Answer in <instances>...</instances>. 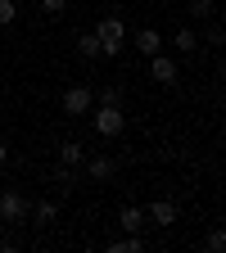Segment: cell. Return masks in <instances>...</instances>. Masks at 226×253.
Masks as SVG:
<instances>
[{"instance_id": "ba28073f", "label": "cell", "mask_w": 226, "mask_h": 253, "mask_svg": "<svg viewBox=\"0 0 226 253\" xmlns=\"http://www.w3.org/2000/svg\"><path fill=\"white\" fill-rule=\"evenodd\" d=\"M136 50H140V54H158V50H163V37H158L154 27H140V32H136Z\"/></svg>"}, {"instance_id": "4fadbf2b", "label": "cell", "mask_w": 226, "mask_h": 253, "mask_svg": "<svg viewBox=\"0 0 226 253\" xmlns=\"http://www.w3.org/2000/svg\"><path fill=\"white\" fill-rule=\"evenodd\" d=\"M145 226V212L140 208H122V231H140Z\"/></svg>"}, {"instance_id": "9a60e30c", "label": "cell", "mask_w": 226, "mask_h": 253, "mask_svg": "<svg viewBox=\"0 0 226 253\" xmlns=\"http://www.w3.org/2000/svg\"><path fill=\"white\" fill-rule=\"evenodd\" d=\"M14 18H18V5H14V0H0V27L14 23Z\"/></svg>"}, {"instance_id": "6da1fadb", "label": "cell", "mask_w": 226, "mask_h": 253, "mask_svg": "<svg viewBox=\"0 0 226 253\" xmlns=\"http://www.w3.org/2000/svg\"><path fill=\"white\" fill-rule=\"evenodd\" d=\"M90 122H95V131H100L104 140H113V136H122V126H127V113H122V104H100Z\"/></svg>"}, {"instance_id": "d6986e66", "label": "cell", "mask_w": 226, "mask_h": 253, "mask_svg": "<svg viewBox=\"0 0 226 253\" xmlns=\"http://www.w3.org/2000/svg\"><path fill=\"white\" fill-rule=\"evenodd\" d=\"M5 163H9V145L0 140V168H5Z\"/></svg>"}, {"instance_id": "9c48e42d", "label": "cell", "mask_w": 226, "mask_h": 253, "mask_svg": "<svg viewBox=\"0 0 226 253\" xmlns=\"http://www.w3.org/2000/svg\"><path fill=\"white\" fill-rule=\"evenodd\" d=\"M82 158H86V149H82L77 140H63V145H59V163H63V168H82Z\"/></svg>"}, {"instance_id": "5bb4252c", "label": "cell", "mask_w": 226, "mask_h": 253, "mask_svg": "<svg viewBox=\"0 0 226 253\" xmlns=\"http://www.w3.org/2000/svg\"><path fill=\"white\" fill-rule=\"evenodd\" d=\"M100 104H122V86H118V82L100 90Z\"/></svg>"}, {"instance_id": "8fae6325", "label": "cell", "mask_w": 226, "mask_h": 253, "mask_svg": "<svg viewBox=\"0 0 226 253\" xmlns=\"http://www.w3.org/2000/svg\"><path fill=\"white\" fill-rule=\"evenodd\" d=\"M77 54H82V59H100V37H95V32H86V37L77 41Z\"/></svg>"}, {"instance_id": "3957f363", "label": "cell", "mask_w": 226, "mask_h": 253, "mask_svg": "<svg viewBox=\"0 0 226 253\" xmlns=\"http://www.w3.org/2000/svg\"><path fill=\"white\" fill-rule=\"evenodd\" d=\"M32 204L18 195V190H0V221H27Z\"/></svg>"}, {"instance_id": "2e32d148", "label": "cell", "mask_w": 226, "mask_h": 253, "mask_svg": "<svg viewBox=\"0 0 226 253\" xmlns=\"http://www.w3.org/2000/svg\"><path fill=\"white\" fill-rule=\"evenodd\" d=\"M190 14L195 18H213V0H190Z\"/></svg>"}, {"instance_id": "52a82bcc", "label": "cell", "mask_w": 226, "mask_h": 253, "mask_svg": "<svg viewBox=\"0 0 226 253\" xmlns=\"http://www.w3.org/2000/svg\"><path fill=\"white\" fill-rule=\"evenodd\" d=\"M145 221H158V226H172V221H177V204H172V199H158V204H149Z\"/></svg>"}, {"instance_id": "7a4b0ae2", "label": "cell", "mask_w": 226, "mask_h": 253, "mask_svg": "<svg viewBox=\"0 0 226 253\" xmlns=\"http://www.w3.org/2000/svg\"><path fill=\"white\" fill-rule=\"evenodd\" d=\"M95 37H100V54H122V41H127V27L118 23V18H104L100 27H95Z\"/></svg>"}, {"instance_id": "ac0fdd59", "label": "cell", "mask_w": 226, "mask_h": 253, "mask_svg": "<svg viewBox=\"0 0 226 253\" xmlns=\"http://www.w3.org/2000/svg\"><path fill=\"white\" fill-rule=\"evenodd\" d=\"M41 9L45 14H63V9H68V0H41Z\"/></svg>"}, {"instance_id": "7c38bea8", "label": "cell", "mask_w": 226, "mask_h": 253, "mask_svg": "<svg viewBox=\"0 0 226 253\" xmlns=\"http://www.w3.org/2000/svg\"><path fill=\"white\" fill-rule=\"evenodd\" d=\"M32 221H41V226H50V221H54V204L50 199H41V204H32V212H27Z\"/></svg>"}, {"instance_id": "30bf717a", "label": "cell", "mask_w": 226, "mask_h": 253, "mask_svg": "<svg viewBox=\"0 0 226 253\" xmlns=\"http://www.w3.org/2000/svg\"><path fill=\"white\" fill-rule=\"evenodd\" d=\"M172 45H177L181 54H195V50H199V37H195V27H177V37H172Z\"/></svg>"}, {"instance_id": "e0dca14e", "label": "cell", "mask_w": 226, "mask_h": 253, "mask_svg": "<svg viewBox=\"0 0 226 253\" xmlns=\"http://www.w3.org/2000/svg\"><path fill=\"white\" fill-rule=\"evenodd\" d=\"M222 249H226V235L213 231V235H208V253H222Z\"/></svg>"}, {"instance_id": "5b68a950", "label": "cell", "mask_w": 226, "mask_h": 253, "mask_svg": "<svg viewBox=\"0 0 226 253\" xmlns=\"http://www.w3.org/2000/svg\"><path fill=\"white\" fill-rule=\"evenodd\" d=\"M90 100H95L90 86H68V90H63V113L82 118V113H90Z\"/></svg>"}, {"instance_id": "8992f818", "label": "cell", "mask_w": 226, "mask_h": 253, "mask_svg": "<svg viewBox=\"0 0 226 253\" xmlns=\"http://www.w3.org/2000/svg\"><path fill=\"white\" fill-rule=\"evenodd\" d=\"M82 163H86V176H90V181H109V176L118 172V163H113L109 154H95V158H82Z\"/></svg>"}, {"instance_id": "277c9868", "label": "cell", "mask_w": 226, "mask_h": 253, "mask_svg": "<svg viewBox=\"0 0 226 253\" xmlns=\"http://www.w3.org/2000/svg\"><path fill=\"white\" fill-rule=\"evenodd\" d=\"M149 77H154L158 86H177L181 68H177V59H168L163 50H158V54H149Z\"/></svg>"}]
</instances>
